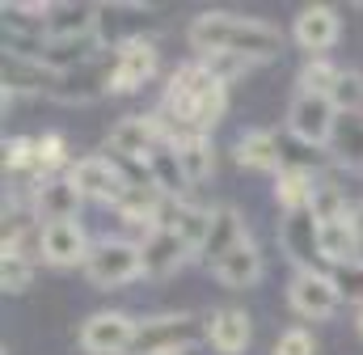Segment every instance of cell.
<instances>
[{
	"mask_svg": "<svg viewBox=\"0 0 363 355\" xmlns=\"http://www.w3.org/2000/svg\"><path fill=\"white\" fill-rule=\"evenodd\" d=\"M228 106L224 81L211 77L203 64H186L174 72V81L165 89V102L157 106V123L165 140H186V136H207V127L220 123Z\"/></svg>",
	"mask_w": 363,
	"mask_h": 355,
	"instance_id": "cell-1",
	"label": "cell"
},
{
	"mask_svg": "<svg viewBox=\"0 0 363 355\" xmlns=\"http://www.w3.org/2000/svg\"><path fill=\"white\" fill-rule=\"evenodd\" d=\"M190 43L203 55H241L250 64H267L283 51V38L271 21L241 13H199L190 21Z\"/></svg>",
	"mask_w": 363,
	"mask_h": 355,
	"instance_id": "cell-2",
	"label": "cell"
},
{
	"mask_svg": "<svg viewBox=\"0 0 363 355\" xmlns=\"http://www.w3.org/2000/svg\"><path fill=\"white\" fill-rule=\"evenodd\" d=\"M199 334H207V326L194 313H157L140 322L131 355H182Z\"/></svg>",
	"mask_w": 363,
	"mask_h": 355,
	"instance_id": "cell-3",
	"label": "cell"
},
{
	"mask_svg": "<svg viewBox=\"0 0 363 355\" xmlns=\"http://www.w3.org/2000/svg\"><path fill=\"white\" fill-rule=\"evenodd\" d=\"M135 275H144L140 241H127V237H101V241H93L89 258H85V279L89 283H97V288H123Z\"/></svg>",
	"mask_w": 363,
	"mask_h": 355,
	"instance_id": "cell-4",
	"label": "cell"
},
{
	"mask_svg": "<svg viewBox=\"0 0 363 355\" xmlns=\"http://www.w3.org/2000/svg\"><path fill=\"white\" fill-rule=\"evenodd\" d=\"M338 106L330 97H313V93H296L291 110H287V136H296L300 144L308 148H325L334 140V127H338Z\"/></svg>",
	"mask_w": 363,
	"mask_h": 355,
	"instance_id": "cell-5",
	"label": "cell"
},
{
	"mask_svg": "<svg viewBox=\"0 0 363 355\" xmlns=\"http://www.w3.org/2000/svg\"><path fill=\"white\" fill-rule=\"evenodd\" d=\"M135 330H140V322H131L127 313L101 309V313L85 317V326H81V347L89 355H131Z\"/></svg>",
	"mask_w": 363,
	"mask_h": 355,
	"instance_id": "cell-6",
	"label": "cell"
},
{
	"mask_svg": "<svg viewBox=\"0 0 363 355\" xmlns=\"http://www.w3.org/2000/svg\"><path fill=\"white\" fill-rule=\"evenodd\" d=\"M287 305H291V313H300V317L325 322V317H334V309L342 305V296H338L330 271H296V279H291V288H287Z\"/></svg>",
	"mask_w": 363,
	"mask_h": 355,
	"instance_id": "cell-7",
	"label": "cell"
},
{
	"mask_svg": "<svg viewBox=\"0 0 363 355\" xmlns=\"http://www.w3.org/2000/svg\"><path fill=\"white\" fill-rule=\"evenodd\" d=\"M190 254H199L186 237H178L174 229H148V237L140 241V263H144V279H165L174 275Z\"/></svg>",
	"mask_w": 363,
	"mask_h": 355,
	"instance_id": "cell-8",
	"label": "cell"
},
{
	"mask_svg": "<svg viewBox=\"0 0 363 355\" xmlns=\"http://www.w3.org/2000/svg\"><path fill=\"white\" fill-rule=\"evenodd\" d=\"M157 77V47L152 38H127L118 43L114 51V93H131V89H144Z\"/></svg>",
	"mask_w": 363,
	"mask_h": 355,
	"instance_id": "cell-9",
	"label": "cell"
},
{
	"mask_svg": "<svg viewBox=\"0 0 363 355\" xmlns=\"http://www.w3.org/2000/svg\"><path fill=\"white\" fill-rule=\"evenodd\" d=\"M161 123L157 114H127L110 127V153L127 157V161H148V153L161 144Z\"/></svg>",
	"mask_w": 363,
	"mask_h": 355,
	"instance_id": "cell-10",
	"label": "cell"
},
{
	"mask_svg": "<svg viewBox=\"0 0 363 355\" xmlns=\"http://www.w3.org/2000/svg\"><path fill=\"white\" fill-rule=\"evenodd\" d=\"M81 199H85V195L77 190L72 174H55V178H47V182L34 186L30 212H34L38 220H47V224H60V220H77Z\"/></svg>",
	"mask_w": 363,
	"mask_h": 355,
	"instance_id": "cell-11",
	"label": "cell"
},
{
	"mask_svg": "<svg viewBox=\"0 0 363 355\" xmlns=\"http://www.w3.org/2000/svg\"><path fill=\"white\" fill-rule=\"evenodd\" d=\"M68 174H72L77 190H81L85 199H101V203H114V207H118V199H123V190H127V178L114 170L110 157H85V161H77Z\"/></svg>",
	"mask_w": 363,
	"mask_h": 355,
	"instance_id": "cell-12",
	"label": "cell"
},
{
	"mask_svg": "<svg viewBox=\"0 0 363 355\" xmlns=\"http://www.w3.org/2000/svg\"><path fill=\"white\" fill-rule=\"evenodd\" d=\"M279 241L287 250V258L300 266V271H317L321 258V246H317V216L304 207V212H283V224H279Z\"/></svg>",
	"mask_w": 363,
	"mask_h": 355,
	"instance_id": "cell-13",
	"label": "cell"
},
{
	"mask_svg": "<svg viewBox=\"0 0 363 355\" xmlns=\"http://www.w3.org/2000/svg\"><path fill=\"white\" fill-rule=\"evenodd\" d=\"M55 81H60V72L47 68L43 60L4 51V106H9L17 93H51Z\"/></svg>",
	"mask_w": 363,
	"mask_h": 355,
	"instance_id": "cell-14",
	"label": "cell"
},
{
	"mask_svg": "<svg viewBox=\"0 0 363 355\" xmlns=\"http://www.w3.org/2000/svg\"><path fill=\"white\" fill-rule=\"evenodd\" d=\"M97 4H51L47 21H43V38L47 43H81L93 38L97 30Z\"/></svg>",
	"mask_w": 363,
	"mask_h": 355,
	"instance_id": "cell-15",
	"label": "cell"
},
{
	"mask_svg": "<svg viewBox=\"0 0 363 355\" xmlns=\"http://www.w3.org/2000/svg\"><path fill=\"white\" fill-rule=\"evenodd\" d=\"M241 241H250L241 212H237V207H211V224H207V237H203V246H199V258L216 266L224 254H233Z\"/></svg>",
	"mask_w": 363,
	"mask_h": 355,
	"instance_id": "cell-16",
	"label": "cell"
},
{
	"mask_svg": "<svg viewBox=\"0 0 363 355\" xmlns=\"http://www.w3.org/2000/svg\"><path fill=\"white\" fill-rule=\"evenodd\" d=\"M89 237L77 220H60V224H43V258L51 266H85L89 258Z\"/></svg>",
	"mask_w": 363,
	"mask_h": 355,
	"instance_id": "cell-17",
	"label": "cell"
},
{
	"mask_svg": "<svg viewBox=\"0 0 363 355\" xmlns=\"http://www.w3.org/2000/svg\"><path fill=\"white\" fill-rule=\"evenodd\" d=\"M291 34H296V43L304 47V51H330L334 43H338V34H342V21H338V13L330 9V4H304L300 9V17H296V26H291Z\"/></svg>",
	"mask_w": 363,
	"mask_h": 355,
	"instance_id": "cell-18",
	"label": "cell"
},
{
	"mask_svg": "<svg viewBox=\"0 0 363 355\" xmlns=\"http://www.w3.org/2000/svg\"><path fill=\"white\" fill-rule=\"evenodd\" d=\"M250 334H254V326H250L245 309H216L207 317V343L220 355H241L250 347Z\"/></svg>",
	"mask_w": 363,
	"mask_h": 355,
	"instance_id": "cell-19",
	"label": "cell"
},
{
	"mask_svg": "<svg viewBox=\"0 0 363 355\" xmlns=\"http://www.w3.org/2000/svg\"><path fill=\"white\" fill-rule=\"evenodd\" d=\"M237 165L254 174H279L283 170V148L274 131H245L237 140Z\"/></svg>",
	"mask_w": 363,
	"mask_h": 355,
	"instance_id": "cell-20",
	"label": "cell"
},
{
	"mask_svg": "<svg viewBox=\"0 0 363 355\" xmlns=\"http://www.w3.org/2000/svg\"><path fill=\"white\" fill-rule=\"evenodd\" d=\"M148 174H152V186L165 195V199H186V190H190V178L182 174V161H178V148H174V140H161L152 153H148Z\"/></svg>",
	"mask_w": 363,
	"mask_h": 355,
	"instance_id": "cell-21",
	"label": "cell"
},
{
	"mask_svg": "<svg viewBox=\"0 0 363 355\" xmlns=\"http://www.w3.org/2000/svg\"><path fill=\"white\" fill-rule=\"evenodd\" d=\"M207 224H211V212H207V207H194V203H186V199H165L161 220H157V229H174V233L186 237L194 250L203 246Z\"/></svg>",
	"mask_w": 363,
	"mask_h": 355,
	"instance_id": "cell-22",
	"label": "cell"
},
{
	"mask_svg": "<svg viewBox=\"0 0 363 355\" xmlns=\"http://www.w3.org/2000/svg\"><path fill=\"white\" fill-rule=\"evenodd\" d=\"M211 271H216V279H220L224 288H254V283L262 279V254H258L254 241H241L233 254H224Z\"/></svg>",
	"mask_w": 363,
	"mask_h": 355,
	"instance_id": "cell-23",
	"label": "cell"
},
{
	"mask_svg": "<svg viewBox=\"0 0 363 355\" xmlns=\"http://www.w3.org/2000/svg\"><path fill=\"white\" fill-rule=\"evenodd\" d=\"M317 246H321V258L330 266L359 258V237H355V229H351L347 216L342 220H330V224H317Z\"/></svg>",
	"mask_w": 363,
	"mask_h": 355,
	"instance_id": "cell-24",
	"label": "cell"
},
{
	"mask_svg": "<svg viewBox=\"0 0 363 355\" xmlns=\"http://www.w3.org/2000/svg\"><path fill=\"white\" fill-rule=\"evenodd\" d=\"M174 148H178L182 174L190 178V186H199V182L211 178V170H216V148H211L207 136H186V140H178Z\"/></svg>",
	"mask_w": 363,
	"mask_h": 355,
	"instance_id": "cell-25",
	"label": "cell"
},
{
	"mask_svg": "<svg viewBox=\"0 0 363 355\" xmlns=\"http://www.w3.org/2000/svg\"><path fill=\"white\" fill-rule=\"evenodd\" d=\"M313 190H317V178L308 170H279L274 178V199L283 212H304L313 203Z\"/></svg>",
	"mask_w": 363,
	"mask_h": 355,
	"instance_id": "cell-26",
	"label": "cell"
},
{
	"mask_svg": "<svg viewBox=\"0 0 363 355\" xmlns=\"http://www.w3.org/2000/svg\"><path fill=\"white\" fill-rule=\"evenodd\" d=\"M330 144L347 165H363V114H338V127H334Z\"/></svg>",
	"mask_w": 363,
	"mask_h": 355,
	"instance_id": "cell-27",
	"label": "cell"
},
{
	"mask_svg": "<svg viewBox=\"0 0 363 355\" xmlns=\"http://www.w3.org/2000/svg\"><path fill=\"white\" fill-rule=\"evenodd\" d=\"M34 161H38V182L55 178L68 161V148H64V136L47 131V136H34Z\"/></svg>",
	"mask_w": 363,
	"mask_h": 355,
	"instance_id": "cell-28",
	"label": "cell"
},
{
	"mask_svg": "<svg viewBox=\"0 0 363 355\" xmlns=\"http://www.w3.org/2000/svg\"><path fill=\"white\" fill-rule=\"evenodd\" d=\"M308 212L317 216V224H330V220H342L347 212H351V203H347V195L334 186V182H317V190H313V203H308Z\"/></svg>",
	"mask_w": 363,
	"mask_h": 355,
	"instance_id": "cell-29",
	"label": "cell"
},
{
	"mask_svg": "<svg viewBox=\"0 0 363 355\" xmlns=\"http://www.w3.org/2000/svg\"><path fill=\"white\" fill-rule=\"evenodd\" d=\"M338 68L325 64V60H313L300 68V93H313V97H330L334 102V85H338Z\"/></svg>",
	"mask_w": 363,
	"mask_h": 355,
	"instance_id": "cell-30",
	"label": "cell"
},
{
	"mask_svg": "<svg viewBox=\"0 0 363 355\" xmlns=\"http://www.w3.org/2000/svg\"><path fill=\"white\" fill-rule=\"evenodd\" d=\"M330 279H334V288H338L342 300H351V305H359L363 309V258L330 266Z\"/></svg>",
	"mask_w": 363,
	"mask_h": 355,
	"instance_id": "cell-31",
	"label": "cell"
},
{
	"mask_svg": "<svg viewBox=\"0 0 363 355\" xmlns=\"http://www.w3.org/2000/svg\"><path fill=\"white\" fill-rule=\"evenodd\" d=\"M334 106L342 114H363V77L359 72H342L334 85Z\"/></svg>",
	"mask_w": 363,
	"mask_h": 355,
	"instance_id": "cell-32",
	"label": "cell"
},
{
	"mask_svg": "<svg viewBox=\"0 0 363 355\" xmlns=\"http://www.w3.org/2000/svg\"><path fill=\"white\" fill-rule=\"evenodd\" d=\"M0 279H4V292H26L30 279H34V263L21 258V254H4V263H0Z\"/></svg>",
	"mask_w": 363,
	"mask_h": 355,
	"instance_id": "cell-33",
	"label": "cell"
},
{
	"mask_svg": "<svg viewBox=\"0 0 363 355\" xmlns=\"http://www.w3.org/2000/svg\"><path fill=\"white\" fill-rule=\"evenodd\" d=\"M274 355H317V343L308 330H283L274 343Z\"/></svg>",
	"mask_w": 363,
	"mask_h": 355,
	"instance_id": "cell-34",
	"label": "cell"
},
{
	"mask_svg": "<svg viewBox=\"0 0 363 355\" xmlns=\"http://www.w3.org/2000/svg\"><path fill=\"white\" fill-rule=\"evenodd\" d=\"M347 220H351V229H355V237H359V250H363V203H355V207L347 212Z\"/></svg>",
	"mask_w": 363,
	"mask_h": 355,
	"instance_id": "cell-35",
	"label": "cell"
},
{
	"mask_svg": "<svg viewBox=\"0 0 363 355\" xmlns=\"http://www.w3.org/2000/svg\"><path fill=\"white\" fill-rule=\"evenodd\" d=\"M355 322H359V334H363V309H359V317H355Z\"/></svg>",
	"mask_w": 363,
	"mask_h": 355,
	"instance_id": "cell-36",
	"label": "cell"
},
{
	"mask_svg": "<svg viewBox=\"0 0 363 355\" xmlns=\"http://www.w3.org/2000/svg\"><path fill=\"white\" fill-rule=\"evenodd\" d=\"M359 258H363V250H359Z\"/></svg>",
	"mask_w": 363,
	"mask_h": 355,
	"instance_id": "cell-37",
	"label": "cell"
}]
</instances>
